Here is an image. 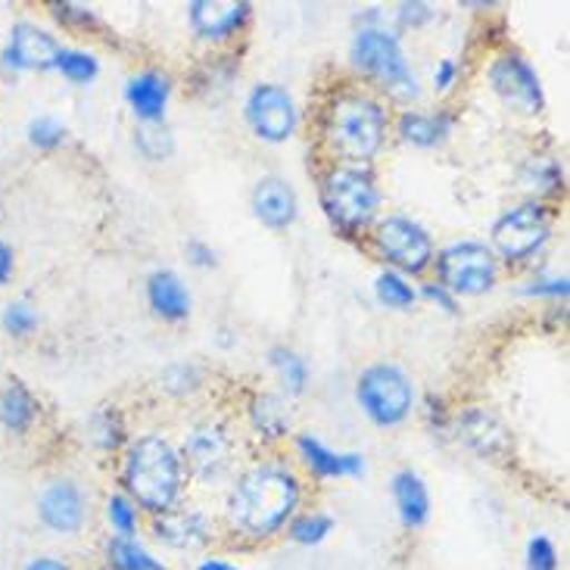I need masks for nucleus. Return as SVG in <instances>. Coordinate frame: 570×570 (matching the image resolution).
<instances>
[{
  "label": "nucleus",
  "mask_w": 570,
  "mask_h": 570,
  "mask_svg": "<svg viewBox=\"0 0 570 570\" xmlns=\"http://www.w3.org/2000/svg\"><path fill=\"white\" fill-rule=\"evenodd\" d=\"M303 502L306 483L291 462L256 459L244 464L225 487L222 527L237 542L268 546L284 537L287 524L303 511Z\"/></svg>",
  "instance_id": "1"
},
{
  "label": "nucleus",
  "mask_w": 570,
  "mask_h": 570,
  "mask_svg": "<svg viewBox=\"0 0 570 570\" xmlns=\"http://www.w3.org/2000/svg\"><path fill=\"white\" fill-rule=\"evenodd\" d=\"M393 135L390 104L365 85H343L327 97L318 116V140L331 163L371 166Z\"/></svg>",
  "instance_id": "2"
},
{
  "label": "nucleus",
  "mask_w": 570,
  "mask_h": 570,
  "mask_svg": "<svg viewBox=\"0 0 570 570\" xmlns=\"http://www.w3.org/2000/svg\"><path fill=\"white\" fill-rule=\"evenodd\" d=\"M119 487L147 518L178 509L187 495L181 449L166 433H138L119 459Z\"/></svg>",
  "instance_id": "3"
},
{
  "label": "nucleus",
  "mask_w": 570,
  "mask_h": 570,
  "mask_svg": "<svg viewBox=\"0 0 570 570\" xmlns=\"http://www.w3.org/2000/svg\"><path fill=\"white\" fill-rule=\"evenodd\" d=\"M350 66L365 88L374 91L384 104H396L402 109H412L421 104L424 88L421 78L412 69V60L405 53L400 31L384 26H358L350 45Z\"/></svg>",
  "instance_id": "4"
},
{
  "label": "nucleus",
  "mask_w": 570,
  "mask_h": 570,
  "mask_svg": "<svg viewBox=\"0 0 570 570\" xmlns=\"http://www.w3.org/2000/svg\"><path fill=\"white\" fill-rule=\"evenodd\" d=\"M318 203L331 228L350 240L368 237L374 222L384 216V190L371 166H343L327 163L318 178Z\"/></svg>",
  "instance_id": "5"
},
{
  "label": "nucleus",
  "mask_w": 570,
  "mask_h": 570,
  "mask_svg": "<svg viewBox=\"0 0 570 570\" xmlns=\"http://www.w3.org/2000/svg\"><path fill=\"white\" fill-rule=\"evenodd\" d=\"M178 449H181L187 483H197L200 490H225L234 474L244 468L237 433L228 421H218V417L197 421L185 433Z\"/></svg>",
  "instance_id": "6"
},
{
  "label": "nucleus",
  "mask_w": 570,
  "mask_h": 570,
  "mask_svg": "<svg viewBox=\"0 0 570 570\" xmlns=\"http://www.w3.org/2000/svg\"><path fill=\"white\" fill-rule=\"evenodd\" d=\"M552 234H556V216H552L549 203L521 200L495 216L487 247L493 249L499 263L518 268V265H530L537 256H542Z\"/></svg>",
  "instance_id": "7"
},
{
  "label": "nucleus",
  "mask_w": 570,
  "mask_h": 570,
  "mask_svg": "<svg viewBox=\"0 0 570 570\" xmlns=\"http://www.w3.org/2000/svg\"><path fill=\"white\" fill-rule=\"evenodd\" d=\"M355 405L374 428H400L415 415L417 386L396 362H374L355 377Z\"/></svg>",
  "instance_id": "8"
},
{
  "label": "nucleus",
  "mask_w": 570,
  "mask_h": 570,
  "mask_svg": "<svg viewBox=\"0 0 570 570\" xmlns=\"http://www.w3.org/2000/svg\"><path fill=\"white\" fill-rule=\"evenodd\" d=\"M371 253L384 263L386 272H400L405 278L428 275L436 256L433 234L412 216L386 213L368 232Z\"/></svg>",
  "instance_id": "9"
},
{
  "label": "nucleus",
  "mask_w": 570,
  "mask_h": 570,
  "mask_svg": "<svg viewBox=\"0 0 570 570\" xmlns=\"http://www.w3.org/2000/svg\"><path fill=\"white\" fill-rule=\"evenodd\" d=\"M431 272L436 284H443L455 299H474L495 291L502 278V263L483 240H452L436 249Z\"/></svg>",
  "instance_id": "10"
},
{
  "label": "nucleus",
  "mask_w": 570,
  "mask_h": 570,
  "mask_svg": "<svg viewBox=\"0 0 570 570\" xmlns=\"http://www.w3.org/2000/svg\"><path fill=\"white\" fill-rule=\"evenodd\" d=\"M60 50L62 41L57 31L38 26L35 19H16L0 45V76L13 85L22 76L53 72Z\"/></svg>",
  "instance_id": "11"
},
{
  "label": "nucleus",
  "mask_w": 570,
  "mask_h": 570,
  "mask_svg": "<svg viewBox=\"0 0 570 570\" xmlns=\"http://www.w3.org/2000/svg\"><path fill=\"white\" fill-rule=\"evenodd\" d=\"M490 91L518 116H540L546 112V88L537 66L521 50H499L487 66Z\"/></svg>",
  "instance_id": "12"
},
{
  "label": "nucleus",
  "mask_w": 570,
  "mask_h": 570,
  "mask_svg": "<svg viewBox=\"0 0 570 570\" xmlns=\"http://www.w3.org/2000/svg\"><path fill=\"white\" fill-rule=\"evenodd\" d=\"M244 119L253 138L278 147L299 131V104L281 81H256L244 97Z\"/></svg>",
  "instance_id": "13"
},
{
  "label": "nucleus",
  "mask_w": 570,
  "mask_h": 570,
  "mask_svg": "<svg viewBox=\"0 0 570 570\" xmlns=\"http://www.w3.org/2000/svg\"><path fill=\"white\" fill-rule=\"evenodd\" d=\"M147 530L156 546L181 556H206V549L218 540V518L200 505H178L147 518Z\"/></svg>",
  "instance_id": "14"
},
{
  "label": "nucleus",
  "mask_w": 570,
  "mask_h": 570,
  "mask_svg": "<svg viewBox=\"0 0 570 570\" xmlns=\"http://www.w3.org/2000/svg\"><path fill=\"white\" fill-rule=\"evenodd\" d=\"M449 433L471 455H478L480 462H509V459H514V436H511L509 424L487 405H464L459 412H452Z\"/></svg>",
  "instance_id": "15"
},
{
  "label": "nucleus",
  "mask_w": 570,
  "mask_h": 570,
  "mask_svg": "<svg viewBox=\"0 0 570 570\" xmlns=\"http://www.w3.org/2000/svg\"><path fill=\"white\" fill-rule=\"evenodd\" d=\"M35 511L45 530L53 537H78L91 518V495L72 478L47 480L35 499Z\"/></svg>",
  "instance_id": "16"
},
{
  "label": "nucleus",
  "mask_w": 570,
  "mask_h": 570,
  "mask_svg": "<svg viewBox=\"0 0 570 570\" xmlns=\"http://www.w3.org/2000/svg\"><path fill=\"white\" fill-rule=\"evenodd\" d=\"M253 19V3L247 0H190L187 26L203 45H228L247 31Z\"/></svg>",
  "instance_id": "17"
},
{
  "label": "nucleus",
  "mask_w": 570,
  "mask_h": 570,
  "mask_svg": "<svg viewBox=\"0 0 570 570\" xmlns=\"http://www.w3.org/2000/svg\"><path fill=\"white\" fill-rule=\"evenodd\" d=\"M296 462L303 464L308 478L318 483H334V480H358L365 474V455L362 452H340L324 443L322 436L312 431H299L293 436Z\"/></svg>",
  "instance_id": "18"
},
{
  "label": "nucleus",
  "mask_w": 570,
  "mask_h": 570,
  "mask_svg": "<svg viewBox=\"0 0 570 570\" xmlns=\"http://www.w3.org/2000/svg\"><path fill=\"white\" fill-rule=\"evenodd\" d=\"M249 209H253L256 222L265 225L268 232H287L299 218V194L287 178L265 175L249 194Z\"/></svg>",
  "instance_id": "19"
},
{
  "label": "nucleus",
  "mask_w": 570,
  "mask_h": 570,
  "mask_svg": "<svg viewBox=\"0 0 570 570\" xmlns=\"http://www.w3.org/2000/svg\"><path fill=\"white\" fill-rule=\"evenodd\" d=\"M171 91H175V85L166 72L140 69L125 81V104L138 125H159L169 116Z\"/></svg>",
  "instance_id": "20"
},
{
  "label": "nucleus",
  "mask_w": 570,
  "mask_h": 570,
  "mask_svg": "<svg viewBox=\"0 0 570 570\" xmlns=\"http://www.w3.org/2000/svg\"><path fill=\"white\" fill-rule=\"evenodd\" d=\"M455 131V112L452 109H400V116L393 119V135L409 147L417 150H433L443 147Z\"/></svg>",
  "instance_id": "21"
},
{
  "label": "nucleus",
  "mask_w": 570,
  "mask_h": 570,
  "mask_svg": "<svg viewBox=\"0 0 570 570\" xmlns=\"http://www.w3.org/2000/svg\"><path fill=\"white\" fill-rule=\"evenodd\" d=\"M247 428L265 446L284 443L293 433L291 400L284 393H253L247 402Z\"/></svg>",
  "instance_id": "22"
},
{
  "label": "nucleus",
  "mask_w": 570,
  "mask_h": 570,
  "mask_svg": "<svg viewBox=\"0 0 570 570\" xmlns=\"http://www.w3.org/2000/svg\"><path fill=\"white\" fill-rule=\"evenodd\" d=\"M147 306L159 322L181 324L194 312V296L175 268H156L147 278Z\"/></svg>",
  "instance_id": "23"
},
{
  "label": "nucleus",
  "mask_w": 570,
  "mask_h": 570,
  "mask_svg": "<svg viewBox=\"0 0 570 570\" xmlns=\"http://www.w3.org/2000/svg\"><path fill=\"white\" fill-rule=\"evenodd\" d=\"M390 495L400 514V524L405 530H421L431 521V490L428 480L417 474L415 468H400L390 478Z\"/></svg>",
  "instance_id": "24"
},
{
  "label": "nucleus",
  "mask_w": 570,
  "mask_h": 570,
  "mask_svg": "<svg viewBox=\"0 0 570 570\" xmlns=\"http://www.w3.org/2000/svg\"><path fill=\"white\" fill-rule=\"evenodd\" d=\"M41 421V400L26 381H7L0 386V428L13 436H29Z\"/></svg>",
  "instance_id": "25"
},
{
  "label": "nucleus",
  "mask_w": 570,
  "mask_h": 570,
  "mask_svg": "<svg viewBox=\"0 0 570 570\" xmlns=\"http://www.w3.org/2000/svg\"><path fill=\"white\" fill-rule=\"evenodd\" d=\"M518 181L530 194V200L546 203L549 197L564 190V166L558 163L556 156L533 154L518 166Z\"/></svg>",
  "instance_id": "26"
},
{
  "label": "nucleus",
  "mask_w": 570,
  "mask_h": 570,
  "mask_svg": "<svg viewBox=\"0 0 570 570\" xmlns=\"http://www.w3.org/2000/svg\"><path fill=\"white\" fill-rule=\"evenodd\" d=\"M85 436H88V443H91L97 452H104V455H116V452H122L128 446V424H125V415L116 409V405H104V409H97L88 415L85 421Z\"/></svg>",
  "instance_id": "27"
},
{
  "label": "nucleus",
  "mask_w": 570,
  "mask_h": 570,
  "mask_svg": "<svg viewBox=\"0 0 570 570\" xmlns=\"http://www.w3.org/2000/svg\"><path fill=\"white\" fill-rule=\"evenodd\" d=\"M104 564H107V570H166V561L156 556L140 537H135V540L109 537L104 542Z\"/></svg>",
  "instance_id": "28"
},
{
  "label": "nucleus",
  "mask_w": 570,
  "mask_h": 570,
  "mask_svg": "<svg viewBox=\"0 0 570 570\" xmlns=\"http://www.w3.org/2000/svg\"><path fill=\"white\" fill-rule=\"evenodd\" d=\"M268 368L275 371L281 393H284L287 400H296V396L306 393L312 371H308L306 358L296 353V350H291V346H272V350H268Z\"/></svg>",
  "instance_id": "29"
},
{
  "label": "nucleus",
  "mask_w": 570,
  "mask_h": 570,
  "mask_svg": "<svg viewBox=\"0 0 570 570\" xmlns=\"http://www.w3.org/2000/svg\"><path fill=\"white\" fill-rule=\"evenodd\" d=\"M337 530V521L322 509H303L296 518H293L284 537L293 542V546H303V549H318L324 542L331 540V533Z\"/></svg>",
  "instance_id": "30"
},
{
  "label": "nucleus",
  "mask_w": 570,
  "mask_h": 570,
  "mask_svg": "<svg viewBox=\"0 0 570 570\" xmlns=\"http://www.w3.org/2000/svg\"><path fill=\"white\" fill-rule=\"evenodd\" d=\"M53 72L66 78L69 85H76V88H88L100 76V57L88 47L62 45Z\"/></svg>",
  "instance_id": "31"
},
{
  "label": "nucleus",
  "mask_w": 570,
  "mask_h": 570,
  "mask_svg": "<svg viewBox=\"0 0 570 570\" xmlns=\"http://www.w3.org/2000/svg\"><path fill=\"white\" fill-rule=\"evenodd\" d=\"M104 514H107L109 537H125V540H135L140 537V527H144V511L119 490V493H109L104 502Z\"/></svg>",
  "instance_id": "32"
},
{
  "label": "nucleus",
  "mask_w": 570,
  "mask_h": 570,
  "mask_svg": "<svg viewBox=\"0 0 570 570\" xmlns=\"http://www.w3.org/2000/svg\"><path fill=\"white\" fill-rule=\"evenodd\" d=\"M374 299L384 308H393V312H409V308L417 303V287L412 284V278H405L400 272H381L374 278Z\"/></svg>",
  "instance_id": "33"
},
{
  "label": "nucleus",
  "mask_w": 570,
  "mask_h": 570,
  "mask_svg": "<svg viewBox=\"0 0 570 570\" xmlns=\"http://www.w3.org/2000/svg\"><path fill=\"white\" fill-rule=\"evenodd\" d=\"M26 138L35 150H45V154H53L60 150L62 144L69 140V125L62 122L60 116H50V112H41L35 116L26 125Z\"/></svg>",
  "instance_id": "34"
},
{
  "label": "nucleus",
  "mask_w": 570,
  "mask_h": 570,
  "mask_svg": "<svg viewBox=\"0 0 570 570\" xmlns=\"http://www.w3.org/2000/svg\"><path fill=\"white\" fill-rule=\"evenodd\" d=\"M38 324H41V315H38V308L31 306L29 299H13L0 312V327H3L7 337L13 340L35 337Z\"/></svg>",
  "instance_id": "35"
},
{
  "label": "nucleus",
  "mask_w": 570,
  "mask_h": 570,
  "mask_svg": "<svg viewBox=\"0 0 570 570\" xmlns=\"http://www.w3.org/2000/svg\"><path fill=\"white\" fill-rule=\"evenodd\" d=\"M135 147L140 150V156H147L150 163H163L175 154V138H171L169 125H138L135 128Z\"/></svg>",
  "instance_id": "36"
},
{
  "label": "nucleus",
  "mask_w": 570,
  "mask_h": 570,
  "mask_svg": "<svg viewBox=\"0 0 570 570\" xmlns=\"http://www.w3.org/2000/svg\"><path fill=\"white\" fill-rule=\"evenodd\" d=\"M159 386L171 396H190L203 386V371L194 362H171L169 368L159 374Z\"/></svg>",
  "instance_id": "37"
},
{
  "label": "nucleus",
  "mask_w": 570,
  "mask_h": 570,
  "mask_svg": "<svg viewBox=\"0 0 570 570\" xmlns=\"http://www.w3.org/2000/svg\"><path fill=\"white\" fill-rule=\"evenodd\" d=\"M524 570H561L558 546L546 533H533L524 546Z\"/></svg>",
  "instance_id": "38"
},
{
  "label": "nucleus",
  "mask_w": 570,
  "mask_h": 570,
  "mask_svg": "<svg viewBox=\"0 0 570 570\" xmlns=\"http://www.w3.org/2000/svg\"><path fill=\"white\" fill-rule=\"evenodd\" d=\"M521 293L530 296V299H568L570 281L568 275H549V272H542V275H533L530 281H524Z\"/></svg>",
  "instance_id": "39"
},
{
  "label": "nucleus",
  "mask_w": 570,
  "mask_h": 570,
  "mask_svg": "<svg viewBox=\"0 0 570 570\" xmlns=\"http://www.w3.org/2000/svg\"><path fill=\"white\" fill-rule=\"evenodd\" d=\"M393 19H396V29L393 31H402V29H424L428 22L436 19V10H433L431 3H421V0H405L400 3L396 10H393Z\"/></svg>",
  "instance_id": "40"
},
{
  "label": "nucleus",
  "mask_w": 570,
  "mask_h": 570,
  "mask_svg": "<svg viewBox=\"0 0 570 570\" xmlns=\"http://www.w3.org/2000/svg\"><path fill=\"white\" fill-rule=\"evenodd\" d=\"M50 13L57 16L66 29L88 31L97 26V16H94L91 7H85V3H50Z\"/></svg>",
  "instance_id": "41"
},
{
  "label": "nucleus",
  "mask_w": 570,
  "mask_h": 570,
  "mask_svg": "<svg viewBox=\"0 0 570 570\" xmlns=\"http://www.w3.org/2000/svg\"><path fill=\"white\" fill-rule=\"evenodd\" d=\"M417 299H428L431 306H436L440 312H446V315H459V312H462V308H459V299H455L443 284H436V281H424V284L417 287Z\"/></svg>",
  "instance_id": "42"
},
{
  "label": "nucleus",
  "mask_w": 570,
  "mask_h": 570,
  "mask_svg": "<svg viewBox=\"0 0 570 570\" xmlns=\"http://www.w3.org/2000/svg\"><path fill=\"white\" fill-rule=\"evenodd\" d=\"M459 76H462V69H459V60H440L433 66V76H431V85H433V94H449L455 85H459Z\"/></svg>",
  "instance_id": "43"
},
{
  "label": "nucleus",
  "mask_w": 570,
  "mask_h": 570,
  "mask_svg": "<svg viewBox=\"0 0 570 570\" xmlns=\"http://www.w3.org/2000/svg\"><path fill=\"white\" fill-rule=\"evenodd\" d=\"M185 256H187V265H194V268H200V272H209V268H216L218 265V253L209 247L206 240H200V237L187 240Z\"/></svg>",
  "instance_id": "44"
},
{
  "label": "nucleus",
  "mask_w": 570,
  "mask_h": 570,
  "mask_svg": "<svg viewBox=\"0 0 570 570\" xmlns=\"http://www.w3.org/2000/svg\"><path fill=\"white\" fill-rule=\"evenodd\" d=\"M16 275V249L0 237V291L13 281Z\"/></svg>",
  "instance_id": "45"
},
{
  "label": "nucleus",
  "mask_w": 570,
  "mask_h": 570,
  "mask_svg": "<svg viewBox=\"0 0 570 570\" xmlns=\"http://www.w3.org/2000/svg\"><path fill=\"white\" fill-rule=\"evenodd\" d=\"M424 415H428V421H436V428L440 431L449 433V424H452V412H446V405H443V400H436V396H428V409H424Z\"/></svg>",
  "instance_id": "46"
},
{
  "label": "nucleus",
  "mask_w": 570,
  "mask_h": 570,
  "mask_svg": "<svg viewBox=\"0 0 570 570\" xmlns=\"http://www.w3.org/2000/svg\"><path fill=\"white\" fill-rule=\"evenodd\" d=\"M190 570H240V564H237V561H232V558L206 552V556L197 558V564H194Z\"/></svg>",
  "instance_id": "47"
},
{
  "label": "nucleus",
  "mask_w": 570,
  "mask_h": 570,
  "mask_svg": "<svg viewBox=\"0 0 570 570\" xmlns=\"http://www.w3.org/2000/svg\"><path fill=\"white\" fill-rule=\"evenodd\" d=\"M26 570H72V564L57 556H35L29 564H26Z\"/></svg>",
  "instance_id": "48"
},
{
  "label": "nucleus",
  "mask_w": 570,
  "mask_h": 570,
  "mask_svg": "<svg viewBox=\"0 0 570 570\" xmlns=\"http://www.w3.org/2000/svg\"><path fill=\"white\" fill-rule=\"evenodd\" d=\"M166 570H169V568H166Z\"/></svg>",
  "instance_id": "49"
}]
</instances>
